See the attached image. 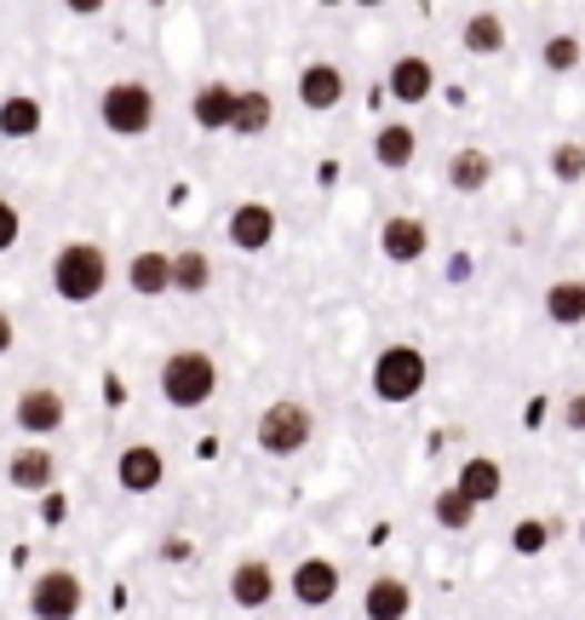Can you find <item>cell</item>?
<instances>
[{
  "instance_id": "cell-1",
  "label": "cell",
  "mask_w": 585,
  "mask_h": 620,
  "mask_svg": "<svg viewBox=\"0 0 585 620\" xmlns=\"http://www.w3.org/2000/svg\"><path fill=\"white\" fill-rule=\"evenodd\" d=\"M103 288H110V253L98 241H63L52 259V293L63 304H92Z\"/></svg>"
},
{
  "instance_id": "cell-2",
  "label": "cell",
  "mask_w": 585,
  "mask_h": 620,
  "mask_svg": "<svg viewBox=\"0 0 585 620\" xmlns=\"http://www.w3.org/2000/svg\"><path fill=\"white\" fill-rule=\"evenodd\" d=\"M213 391H219V362L206 357V351H172L161 362V402L167 408H179V413L206 408V402H213Z\"/></svg>"
},
{
  "instance_id": "cell-3",
  "label": "cell",
  "mask_w": 585,
  "mask_h": 620,
  "mask_svg": "<svg viewBox=\"0 0 585 620\" xmlns=\"http://www.w3.org/2000/svg\"><path fill=\"white\" fill-rule=\"evenodd\" d=\"M310 437H316V413H310L299 397L270 402V408L259 413V426H253V442L264 448L270 460H293Z\"/></svg>"
},
{
  "instance_id": "cell-4",
  "label": "cell",
  "mask_w": 585,
  "mask_h": 620,
  "mask_svg": "<svg viewBox=\"0 0 585 620\" xmlns=\"http://www.w3.org/2000/svg\"><path fill=\"white\" fill-rule=\"evenodd\" d=\"M431 379V362L420 344H385L373 357V397L379 402H413Z\"/></svg>"
},
{
  "instance_id": "cell-5",
  "label": "cell",
  "mask_w": 585,
  "mask_h": 620,
  "mask_svg": "<svg viewBox=\"0 0 585 620\" xmlns=\"http://www.w3.org/2000/svg\"><path fill=\"white\" fill-rule=\"evenodd\" d=\"M98 121L115 138H144L155 127V92L144 81H110L98 98Z\"/></svg>"
},
{
  "instance_id": "cell-6",
  "label": "cell",
  "mask_w": 585,
  "mask_h": 620,
  "mask_svg": "<svg viewBox=\"0 0 585 620\" xmlns=\"http://www.w3.org/2000/svg\"><path fill=\"white\" fill-rule=\"evenodd\" d=\"M81 603H87V586L69 569H47V574L29 580V614L34 620H75Z\"/></svg>"
},
{
  "instance_id": "cell-7",
  "label": "cell",
  "mask_w": 585,
  "mask_h": 620,
  "mask_svg": "<svg viewBox=\"0 0 585 620\" xmlns=\"http://www.w3.org/2000/svg\"><path fill=\"white\" fill-rule=\"evenodd\" d=\"M63 397L52 391V386H23L18 391V402H12V420H18V431L23 437H52L58 426H63Z\"/></svg>"
},
{
  "instance_id": "cell-8",
  "label": "cell",
  "mask_w": 585,
  "mask_h": 620,
  "mask_svg": "<svg viewBox=\"0 0 585 620\" xmlns=\"http://www.w3.org/2000/svg\"><path fill=\"white\" fill-rule=\"evenodd\" d=\"M379 253L391 264H420L431 253V224L413 219V213H391L385 230H379Z\"/></svg>"
},
{
  "instance_id": "cell-9",
  "label": "cell",
  "mask_w": 585,
  "mask_h": 620,
  "mask_svg": "<svg viewBox=\"0 0 585 620\" xmlns=\"http://www.w3.org/2000/svg\"><path fill=\"white\" fill-rule=\"evenodd\" d=\"M7 482L18 494H47L52 482H58V460H52V448L47 442H23L12 448V460H7Z\"/></svg>"
},
{
  "instance_id": "cell-10",
  "label": "cell",
  "mask_w": 585,
  "mask_h": 620,
  "mask_svg": "<svg viewBox=\"0 0 585 620\" xmlns=\"http://www.w3.org/2000/svg\"><path fill=\"white\" fill-rule=\"evenodd\" d=\"M161 477H167V460H161V448H150V442H127L115 454V482L127 494H155Z\"/></svg>"
},
{
  "instance_id": "cell-11",
  "label": "cell",
  "mask_w": 585,
  "mask_h": 620,
  "mask_svg": "<svg viewBox=\"0 0 585 620\" xmlns=\"http://www.w3.org/2000/svg\"><path fill=\"white\" fill-rule=\"evenodd\" d=\"M288 592L304 609H327L339 598V563L333 558H299V569L288 574Z\"/></svg>"
},
{
  "instance_id": "cell-12",
  "label": "cell",
  "mask_w": 585,
  "mask_h": 620,
  "mask_svg": "<svg viewBox=\"0 0 585 620\" xmlns=\"http://www.w3.org/2000/svg\"><path fill=\"white\" fill-rule=\"evenodd\" d=\"M282 592V574H275L264 558H248L230 569V603L235 609H270V598Z\"/></svg>"
},
{
  "instance_id": "cell-13",
  "label": "cell",
  "mask_w": 585,
  "mask_h": 620,
  "mask_svg": "<svg viewBox=\"0 0 585 620\" xmlns=\"http://www.w3.org/2000/svg\"><path fill=\"white\" fill-rule=\"evenodd\" d=\"M454 489L482 511V506H494L500 494H505V466L494 460V454H471L465 466H460V477H454Z\"/></svg>"
},
{
  "instance_id": "cell-14",
  "label": "cell",
  "mask_w": 585,
  "mask_h": 620,
  "mask_svg": "<svg viewBox=\"0 0 585 620\" xmlns=\"http://www.w3.org/2000/svg\"><path fill=\"white\" fill-rule=\"evenodd\" d=\"M270 241H275V213H270V201H241L235 213H230V248L264 253Z\"/></svg>"
},
{
  "instance_id": "cell-15",
  "label": "cell",
  "mask_w": 585,
  "mask_h": 620,
  "mask_svg": "<svg viewBox=\"0 0 585 620\" xmlns=\"http://www.w3.org/2000/svg\"><path fill=\"white\" fill-rule=\"evenodd\" d=\"M385 87H391V98L396 103H425L431 92H436V69H431V58H420V52H407V58H396L391 63V76H385Z\"/></svg>"
},
{
  "instance_id": "cell-16",
  "label": "cell",
  "mask_w": 585,
  "mask_h": 620,
  "mask_svg": "<svg viewBox=\"0 0 585 620\" xmlns=\"http://www.w3.org/2000/svg\"><path fill=\"white\" fill-rule=\"evenodd\" d=\"M362 614L367 620H407L413 614V586L402 574H379L362 592Z\"/></svg>"
},
{
  "instance_id": "cell-17",
  "label": "cell",
  "mask_w": 585,
  "mask_h": 620,
  "mask_svg": "<svg viewBox=\"0 0 585 620\" xmlns=\"http://www.w3.org/2000/svg\"><path fill=\"white\" fill-rule=\"evenodd\" d=\"M299 103H304V110H339V103H344L339 63H304L299 69Z\"/></svg>"
},
{
  "instance_id": "cell-18",
  "label": "cell",
  "mask_w": 585,
  "mask_h": 620,
  "mask_svg": "<svg viewBox=\"0 0 585 620\" xmlns=\"http://www.w3.org/2000/svg\"><path fill=\"white\" fill-rule=\"evenodd\" d=\"M230 116H235V87H224V81H201L195 98H190V121H195L201 132H224Z\"/></svg>"
},
{
  "instance_id": "cell-19",
  "label": "cell",
  "mask_w": 585,
  "mask_h": 620,
  "mask_svg": "<svg viewBox=\"0 0 585 620\" xmlns=\"http://www.w3.org/2000/svg\"><path fill=\"white\" fill-rule=\"evenodd\" d=\"M127 288H132L138 299H161V293H172V259H167L161 248L132 253V264H127Z\"/></svg>"
},
{
  "instance_id": "cell-20",
  "label": "cell",
  "mask_w": 585,
  "mask_h": 620,
  "mask_svg": "<svg viewBox=\"0 0 585 620\" xmlns=\"http://www.w3.org/2000/svg\"><path fill=\"white\" fill-rule=\"evenodd\" d=\"M413 156H420V132H413L407 121H385V127L373 132V161L385 167V172L413 167Z\"/></svg>"
},
{
  "instance_id": "cell-21",
  "label": "cell",
  "mask_w": 585,
  "mask_h": 620,
  "mask_svg": "<svg viewBox=\"0 0 585 620\" xmlns=\"http://www.w3.org/2000/svg\"><path fill=\"white\" fill-rule=\"evenodd\" d=\"M494 179V156L488 150H454L447 156V190H460V196H476V190H488Z\"/></svg>"
},
{
  "instance_id": "cell-22",
  "label": "cell",
  "mask_w": 585,
  "mask_h": 620,
  "mask_svg": "<svg viewBox=\"0 0 585 620\" xmlns=\"http://www.w3.org/2000/svg\"><path fill=\"white\" fill-rule=\"evenodd\" d=\"M270 121H275V98H270V92H259V87L235 92L230 132H241V138H259V132H270Z\"/></svg>"
},
{
  "instance_id": "cell-23",
  "label": "cell",
  "mask_w": 585,
  "mask_h": 620,
  "mask_svg": "<svg viewBox=\"0 0 585 620\" xmlns=\"http://www.w3.org/2000/svg\"><path fill=\"white\" fill-rule=\"evenodd\" d=\"M41 98H29V92H12V98H0V138H34L41 132Z\"/></svg>"
},
{
  "instance_id": "cell-24",
  "label": "cell",
  "mask_w": 585,
  "mask_h": 620,
  "mask_svg": "<svg viewBox=\"0 0 585 620\" xmlns=\"http://www.w3.org/2000/svg\"><path fill=\"white\" fill-rule=\"evenodd\" d=\"M167 259H172V293H206L213 288V259H206L201 248H179Z\"/></svg>"
},
{
  "instance_id": "cell-25",
  "label": "cell",
  "mask_w": 585,
  "mask_h": 620,
  "mask_svg": "<svg viewBox=\"0 0 585 620\" xmlns=\"http://www.w3.org/2000/svg\"><path fill=\"white\" fill-rule=\"evenodd\" d=\"M545 317L557 328H579L585 322V282H551L545 288Z\"/></svg>"
},
{
  "instance_id": "cell-26",
  "label": "cell",
  "mask_w": 585,
  "mask_h": 620,
  "mask_svg": "<svg viewBox=\"0 0 585 620\" xmlns=\"http://www.w3.org/2000/svg\"><path fill=\"white\" fill-rule=\"evenodd\" d=\"M539 63L551 69V76H579V63H585V47H579V34H568V29L545 34V47H539Z\"/></svg>"
},
{
  "instance_id": "cell-27",
  "label": "cell",
  "mask_w": 585,
  "mask_h": 620,
  "mask_svg": "<svg viewBox=\"0 0 585 620\" xmlns=\"http://www.w3.org/2000/svg\"><path fill=\"white\" fill-rule=\"evenodd\" d=\"M465 52H476V58H494V52H505V18L500 12H476L471 23H465Z\"/></svg>"
},
{
  "instance_id": "cell-28",
  "label": "cell",
  "mask_w": 585,
  "mask_h": 620,
  "mask_svg": "<svg viewBox=\"0 0 585 620\" xmlns=\"http://www.w3.org/2000/svg\"><path fill=\"white\" fill-rule=\"evenodd\" d=\"M431 517H436L447 534H465V529L476 523V506L454 489V482H447V489H436V500H431Z\"/></svg>"
},
{
  "instance_id": "cell-29",
  "label": "cell",
  "mask_w": 585,
  "mask_h": 620,
  "mask_svg": "<svg viewBox=\"0 0 585 620\" xmlns=\"http://www.w3.org/2000/svg\"><path fill=\"white\" fill-rule=\"evenodd\" d=\"M551 179H563V184L585 179V144H579V138H563V144L551 150Z\"/></svg>"
},
{
  "instance_id": "cell-30",
  "label": "cell",
  "mask_w": 585,
  "mask_h": 620,
  "mask_svg": "<svg viewBox=\"0 0 585 620\" xmlns=\"http://www.w3.org/2000/svg\"><path fill=\"white\" fill-rule=\"evenodd\" d=\"M511 546L523 551V558H539V551L551 546V523H539V517H523V523L511 529Z\"/></svg>"
},
{
  "instance_id": "cell-31",
  "label": "cell",
  "mask_w": 585,
  "mask_h": 620,
  "mask_svg": "<svg viewBox=\"0 0 585 620\" xmlns=\"http://www.w3.org/2000/svg\"><path fill=\"white\" fill-rule=\"evenodd\" d=\"M18 230H23V219H18V207L0 196V253H12L18 248Z\"/></svg>"
},
{
  "instance_id": "cell-32",
  "label": "cell",
  "mask_w": 585,
  "mask_h": 620,
  "mask_svg": "<svg viewBox=\"0 0 585 620\" xmlns=\"http://www.w3.org/2000/svg\"><path fill=\"white\" fill-rule=\"evenodd\" d=\"M563 426L568 431H585V391H568L563 397Z\"/></svg>"
},
{
  "instance_id": "cell-33",
  "label": "cell",
  "mask_w": 585,
  "mask_h": 620,
  "mask_svg": "<svg viewBox=\"0 0 585 620\" xmlns=\"http://www.w3.org/2000/svg\"><path fill=\"white\" fill-rule=\"evenodd\" d=\"M12 344H18V322L7 317V310H0V357H7V351H12Z\"/></svg>"
},
{
  "instance_id": "cell-34",
  "label": "cell",
  "mask_w": 585,
  "mask_h": 620,
  "mask_svg": "<svg viewBox=\"0 0 585 620\" xmlns=\"http://www.w3.org/2000/svg\"><path fill=\"white\" fill-rule=\"evenodd\" d=\"M579 546H585V517H579Z\"/></svg>"
},
{
  "instance_id": "cell-35",
  "label": "cell",
  "mask_w": 585,
  "mask_h": 620,
  "mask_svg": "<svg viewBox=\"0 0 585 620\" xmlns=\"http://www.w3.org/2000/svg\"><path fill=\"white\" fill-rule=\"evenodd\" d=\"M579 76H585V63H579Z\"/></svg>"
}]
</instances>
